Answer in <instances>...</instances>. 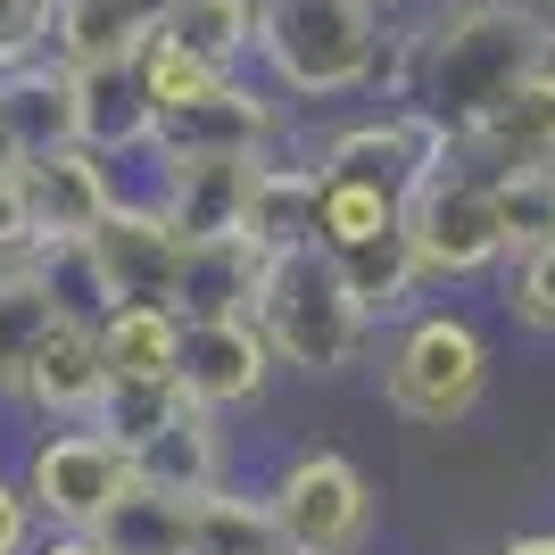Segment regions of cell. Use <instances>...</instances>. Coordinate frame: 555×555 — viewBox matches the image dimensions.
Wrapping results in <instances>:
<instances>
[{"mask_svg":"<svg viewBox=\"0 0 555 555\" xmlns=\"http://www.w3.org/2000/svg\"><path fill=\"white\" fill-rule=\"evenodd\" d=\"M406 241H415L423 291H473L506 274V224H498V183L448 150L415 191H406Z\"/></svg>","mask_w":555,"mask_h":555,"instance_id":"obj_6","label":"cell"},{"mask_svg":"<svg viewBox=\"0 0 555 555\" xmlns=\"http://www.w3.org/2000/svg\"><path fill=\"white\" fill-rule=\"evenodd\" d=\"M133 456L108 440V431H92V423H67V431H34L17 456V489L34 498V514H42V531H100L108 522V506L133 489Z\"/></svg>","mask_w":555,"mask_h":555,"instance_id":"obj_8","label":"cell"},{"mask_svg":"<svg viewBox=\"0 0 555 555\" xmlns=\"http://www.w3.org/2000/svg\"><path fill=\"white\" fill-rule=\"evenodd\" d=\"M100 398H108V357H100V324L92 315H59V332L42 340L34 373H25L17 415H34V431H67V423H92Z\"/></svg>","mask_w":555,"mask_h":555,"instance_id":"obj_15","label":"cell"},{"mask_svg":"<svg viewBox=\"0 0 555 555\" xmlns=\"http://www.w3.org/2000/svg\"><path fill=\"white\" fill-rule=\"evenodd\" d=\"M150 125H158V116H150V100H141L133 67L83 75V150L133 166V158H150Z\"/></svg>","mask_w":555,"mask_h":555,"instance_id":"obj_24","label":"cell"},{"mask_svg":"<svg viewBox=\"0 0 555 555\" xmlns=\"http://www.w3.org/2000/svg\"><path fill=\"white\" fill-rule=\"evenodd\" d=\"M249 315L266 332V348H274V365L299 373V382H348L373 357V332H382L324 249H274L266 257V282H257Z\"/></svg>","mask_w":555,"mask_h":555,"instance_id":"obj_4","label":"cell"},{"mask_svg":"<svg viewBox=\"0 0 555 555\" xmlns=\"http://www.w3.org/2000/svg\"><path fill=\"white\" fill-rule=\"evenodd\" d=\"M257 498L274 514L282 555H373L382 539V489L348 448H291Z\"/></svg>","mask_w":555,"mask_h":555,"instance_id":"obj_5","label":"cell"},{"mask_svg":"<svg viewBox=\"0 0 555 555\" xmlns=\"http://www.w3.org/2000/svg\"><path fill=\"white\" fill-rule=\"evenodd\" d=\"M398 9L373 0H266L257 25V75L291 108H340V100L390 92Z\"/></svg>","mask_w":555,"mask_h":555,"instance_id":"obj_2","label":"cell"},{"mask_svg":"<svg viewBox=\"0 0 555 555\" xmlns=\"http://www.w3.org/2000/svg\"><path fill=\"white\" fill-rule=\"evenodd\" d=\"M456 141L431 125L423 108H406V100H382V108H357V116H340V125H324L315 133V150L307 158L324 166V175H348V183H382V191H406L431 175V166L448 158Z\"/></svg>","mask_w":555,"mask_h":555,"instance_id":"obj_11","label":"cell"},{"mask_svg":"<svg viewBox=\"0 0 555 555\" xmlns=\"http://www.w3.org/2000/svg\"><path fill=\"white\" fill-rule=\"evenodd\" d=\"M133 83H141V100H150V116H166V108H183V100H199L216 75L199 67V59H183L166 34H150V42H141V59H133Z\"/></svg>","mask_w":555,"mask_h":555,"instance_id":"obj_30","label":"cell"},{"mask_svg":"<svg viewBox=\"0 0 555 555\" xmlns=\"http://www.w3.org/2000/svg\"><path fill=\"white\" fill-rule=\"evenodd\" d=\"M315 191H324V166L307 150H274L257 166V191H249V241L266 257L274 249H315Z\"/></svg>","mask_w":555,"mask_h":555,"instance_id":"obj_21","label":"cell"},{"mask_svg":"<svg viewBox=\"0 0 555 555\" xmlns=\"http://www.w3.org/2000/svg\"><path fill=\"white\" fill-rule=\"evenodd\" d=\"M274 373L282 365L266 348V332H257V315H183V365H175V382H183L191 406L249 415V406H266Z\"/></svg>","mask_w":555,"mask_h":555,"instance_id":"obj_12","label":"cell"},{"mask_svg":"<svg viewBox=\"0 0 555 555\" xmlns=\"http://www.w3.org/2000/svg\"><path fill=\"white\" fill-rule=\"evenodd\" d=\"M332 266H340V282L365 299L373 324H398V315H415L431 291H423V266H415V241H406V216H398L390 232H365V241H348V249H332Z\"/></svg>","mask_w":555,"mask_h":555,"instance_id":"obj_20","label":"cell"},{"mask_svg":"<svg viewBox=\"0 0 555 555\" xmlns=\"http://www.w3.org/2000/svg\"><path fill=\"white\" fill-rule=\"evenodd\" d=\"M547 9H555V0H547Z\"/></svg>","mask_w":555,"mask_h":555,"instance_id":"obj_38","label":"cell"},{"mask_svg":"<svg viewBox=\"0 0 555 555\" xmlns=\"http://www.w3.org/2000/svg\"><path fill=\"white\" fill-rule=\"evenodd\" d=\"M25 183V216H34V241L42 249H83L92 241V224L125 199V175H116V158H100V150H42V158L17 166Z\"/></svg>","mask_w":555,"mask_h":555,"instance_id":"obj_13","label":"cell"},{"mask_svg":"<svg viewBox=\"0 0 555 555\" xmlns=\"http://www.w3.org/2000/svg\"><path fill=\"white\" fill-rule=\"evenodd\" d=\"M274 158V150H266ZM266 158H158L150 166V199L175 216L191 249L199 241H241L249 232V191H257V166Z\"/></svg>","mask_w":555,"mask_h":555,"instance_id":"obj_14","label":"cell"},{"mask_svg":"<svg viewBox=\"0 0 555 555\" xmlns=\"http://www.w3.org/2000/svg\"><path fill=\"white\" fill-rule=\"evenodd\" d=\"M489 365L498 348L473 324V307L456 299H423L415 315H398L373 348V390L398 423L415 431H456L489 406Z\"/></svg>","mask_w":555,"mask_h":555,"instance_id":"obj_3","label":"cell"},{"mask_svg":"<svg viewBox=\"0 0 555 555\" xmlns=\"http://www.w3.org/2000/svg\"><path fill=\"white\" fill-rule=\"evenodd\" d=\"M133 473H141V489H166V498H216V489H232V431H224V415L183 406L150 448H133Z\"/></svg>","mask_w":555,"mask_h":555,"instance_id":"obj_17","label":"cell"},{"mask_svg":"<svg viewBox=\"0 0 555 555\" xmlns=\"http://www.w3.org/2000/svg\"><path fill=\"white\" fill-rule=\"evenodd\" d=\"M266 150H291V100L266 83V75H216L199 100L166 108L150 125V158H266Z\"/></svg>","mask_w":555,"mask_h":555,"instance_id":"obj_9","label":"cell"},{"mask_svg":"<svg viewBox=\"0 0 555 555\" xmlns=\"http://www.w3.org/2000/svg\"><path fill=\"white\" fill-rule=\"evenodd\" d=\"M373 9H398V0H373Z\"/></svg>","mask_w":555,"mask_h":555,"instance_id":"obj_37","label":"cell"},{"mask_svg":"<svg viewBox=\"0 0 555 555\" xmlns=\"http://www.w3.org/2000/svg\"><path fill=\"white\" fill-rule=\"evenodd\" d=\"M0 125L17 141V158H42V150H75L83 141V75L67 59H9L0 67Z\"/></svg>","mask_w":555,"mask_h":555,"instance_id":"obj_16","label":"cell"},{"mask_svg":"<svg viewBox=\"0 0 555 555\" xmlns=\"http://www.w3.org/2000/svg\"><path fill=\"white\" fill-rule=\"evenodd\" d=\"M539 67H555V9L547 0H431L423 17H398L390 92L464 141L498 100H514Z\"/></svg>","mask_w":555,"mask_h":555,"instance_id":"obj_1","label":"cell"},{"mask_svg":"<svg viewBox=\"0 0 555 555\" xmlns=\"http://www.w3.org/2000/svg\"><path fill=\"white\" fill-rule=\"evenodd\" d=\"M456 150L481 166V175H514V166H555V67H539L514 100H498V108H489L481 125L456 141Z\"/></svg>","mask_w":555,"mask_h":555,"instance_id":"obj_18","label":"cell"},{"mask_svg":"<svg viewBox=\"0 0 555 555\" xmlns=\"http://www.w3.org/2000/svg\"><path fill=\"white\" fill-rule=\"evenodd\" d=\"M257 25H266V0H175L158 34L208 75H257Z\"/></svg>","mask_w":555,"mask_h":555,"instance_id":"obj_19","label":"cell"},{"mask_svg":"<svg viewBox=\"0 0 555 555\" xmlns=\"http://www.w3.org/2000/svg\"><path fill=\"white\" fill-rule=\"evenodd\" d=\"M489 555H555V522H547V531H506Z\"/></svg>","mask_w":555,"mask_h":555,"instance_id":"obj_35","label":"cell"},{"mask_svg":"<svg viewBox=\"0 0 555 555\" xmlns=\"http://www.w3.org/2000/svg\"><path fill=\"white\" fill-rule=\"evenodd\" d=\"M191 398H183V382H108V398H100V415H92V431H108L125 456L133 448H150L166 431V423L183 415Z\"/></svg>","mask_w":555,"mask_h":555,"instance_id":"obj_29","label":"cell"},{"mask_svg":"<svg viewBox=\"0 0 555 555\" xmlns=\"http://www.w3.org/2000/svg\"><path fill=\"white\" fill-rule=\"evenodd\" d=\"M34 555H100V539L92 531H42V547Z\"/></svg>","mask_w":555,"mask_h":555,"instance_id":"obj_36","label":"cell"},{"mask_svg":"<svg viewBox=\"0 0 555 555\" xmlns=\"http://www.w3.org/2000/svg\"><path fill=\"white\" fill-rule=\"evenodd\" d=\"M42 241H34V216H25V183L0 166V266H17V257H34Z\"/></svg>","mask_w":555,"mask_h":555,"instance_id":"obj_34","label":"cell"},{"mask_svg":"<svg viewBox=\"0 0 555 555\" xmlns=\"http://www.w3.org/2000/svg\"><path fill=\"white\" fill-rule=\"evenodd\" d=\"M498 183V224H506V266L514 257L555 249V166H514V175H489Z\"/></svg>","mask_w":555,"mask_h":555,"instance_id":"obj_28","label":"cell"},{"mask_svg":"<svg viewBox=\"0 0 555 555\" xmlns=\"http://www.w3.org/2000/svg\"><path fill=\"white\" fill-rule=\"evenodd\" d=\"M398 216H406V199L382 183H348V175H324V191H315V249H348V241H365V232H390Z\"/></svg>","mask_w":555,"mask_h":555,"instance_id":"obj_27","label":"cell"},{"mask_svg":"<svg viewBox=\"0 0 555 555\" xmlns=\"http://www.w3.org/2000/svg\"><path fill=\"white\" fill-rule=\"evenodd\" d=\"M59 315H100L75 249H34L17 266H0V406L25 398V373H34L42 340L59 332Z\"/></svg>","mask_w":555,"mask_h":555,"instance_id":"obj_10","label":"cell"},{"mask_svg":"<svg viewBox=\"0 0 555 555\" xmlns=\"http://www.w3.org/2000/svg\"><path fill=\"white\" fill-rule=\"evenodd\" d=\"M42 547V514L17 489V473H0V555H34Z\"/></svg>","mask_w":555,"mask_h":555,"instance_id":"obj_33","label":"cell"},{"mask_svg":"<svg viewBox=\"0 0 555 555\" xmlns=\"http://www.w3.org/2000/svg\"><path fill=\"white\" fill-rule=\"evenodd\" d=\"M75 257H83V282H92L100 307H175L183 299L191 241L175 232V216H166L150 191H125Z\"/></svg>","mask_w":555,"mask_h":555,"instance_id":"obj_7","label":"cell"},{"mask_svg":"<svg viewBox=\"0 0 555 555\" xmlns=\"http://www.w3.org/2000/svg\"><path fill=\"white\" fill-rule=\"evenodd\" d=\"M100 555H191V498H166V489H125L100 522Z\"/></svg>","mask_w":555,"mask_h":555,"instance_id":"obj_25","label":"cell"},{"mask_svg":"<svg viewBox=\"0 0 555 555\" xmlns=\"http://www.w3.org/2000/svg\"><path fill=\"white\" fill-rule=\"evenodd\" d=\"M100 357L108 382H175L183 365V315L175 307H100Z\"/></svg>","mask_w":555,"mask_h":555,"instance_id":"obj_22","label":"cell"},{"mask_svg":"<svg viewBox=\"0 0 555 555\" xmlns=\"http://www.w3.org/2000/svg\"><path fill=\"white\" fill-rule=\"evenodd\" d=\"M498 282H506V315H514V324L539 332V340H555V249L514 257Z\"/></svg>","mask_w":555,"mask_h":555,"instance_id":"obj_31","label":"cell"},{"mask_svg":"<svg viewBox=\"0 0 555 555\" xmlns=\"http://www.w3.org/2000/svg\"><path fill=\"white\" fill-rule=\"evenodd\" d=\"M50 50V0H0V67Z\"/></svg>","mask_w":555,"mask_h":555,"instance_id":"obj_32","label":"cell"},{"mask_svg":"<svg viewBox=\"0 0 555 555\" xmlns=\"http://www.w3.org/2000/svg\"><path fill=\"white\" fill-rule=\"evenodd\" d=\"M257 282H266V249H257L249 232H241V241H199L191 266H183V299H175V315H249Z\"/></svg>","mask_w":555,"mask_h":555,"instance_id":"obj_23","label":"cell"},{"mask_svg":"<svg viewBox=\"0 0 555 555\" xmlns=\"http://www.w3.org/2000/svg\"><path fill=\"white\" fill-rule=\"evenodd\" d=\"M191 555H282L274 514L257 489H216V498H191Z\"/></svg>","mask_w":555,"mask_h":555,"instance_id":"obj_26","label":"cell"}]
</instances>
